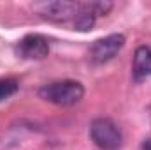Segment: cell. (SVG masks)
<instances>
[{"label": "cell", "instance_id": "cell-1", "mask_svg": "<svg viewBox=\"0 0 151 150\" xmlns=\"http://www.w3.org/2000/svg\"><path fill=\"white\" fill-rule=\"evenodd\" d=\"M84 95V87L74 81V79H63V81H55L49 85H44L39 88V97L58 104V106H72L77 104Z\"/></svg>", "mask_w": 151, "mask_h": 150}, {"label": "cell", "instance_id": "cell-2", "mask_svg": "<svg viewBox=\"0 0 151 150\" xmlns=\"http://www.w3.org/2000/svg\"><path fill=\"white\" fill-rule=\"evenodd\" d=\"M90 136L100 150H119L123 145V134L111 118H95L90 125Z\"/></svg>", "mask_w": 151, "mask_h": 150}, {"label": "cell", "instance_id": "cell-3", "mask_svg": "<svg viewBox=\"0 0 151 150\" xmlns=\"http://www.w3.org/2000/svg\"><path fill=\"white\" fill-rule=\"evenodd\" d=\"M39 14L49 21L55 23H65L69 20H76L81 4L77 2H69V0H55V2H44L35 5Z\"/></svg>", "mask_w": 151, "mask_h": 150}, {"label": "cell", "instance_id": "cell-4", "mask_svg": "<svg viewBox=\"0 0 151 150\" xmlns=\"http://www.w3.org/2000/svg\"><path fill=\"white\" fill-rule=\"evenodd\" d=\"M123 46H125V37L121 34H111L107 37H102L93 42V46L90 48V57L97 64H106L113 60L121 51Z\"/></svg>", "mask_w": 151, "mask_h": 150}, {"label": "cell", "instance_id": "cell-5", "mask_svg": "<svg viewBox=\"0 0 151 150\" xmlns=\"http://www.w3.org/2000/svg\"><path fill=\"white\" fill-rule=\"evenodd\" d=\"M18 55L28 60H40L49 53V42L40 34H28L18 42Z\"/></svg>", "mask_w": 151, "mask_h": 150}, {"label": "cell", "instance_id": "cell-6", "mask_svg": "<svg viewBox=\"0 0 151 150\" xmlns=\"http://www.w3.org/2000/svg\"><path fill=\"white\" fill-rule=\"evenodd\" d=\"M132 74L135 81H142L151 76V48L148 46H139L134 55V64H132Z\"/></svg>", "mask_w": 151, "mask_h": 150}, {"label": "cell", "instance_id": "cell-7", "mask_svg": "<svg viewBox=\"0 0 151 150\" xmlns=\"http://www.w3.org/2000/svg\"><path fill=\"white\" fill-rule=\"evenodd\" d=\"M95 18H97V14L93 12L91 5L90 4H81V9H79V12H77V16L74 20L76 30H81V32L91 30V27L95 25Z\"/></svg>", "mask_w": 151, "mask_h": 150}, {"label": "cell", "instance_id": "cell-8", "mask_svg": "<svg viewBox=\"0 0 151 150\" xmlns=\"http://www.w3.org/2000/svg\"><path fill=\"white\" fill-rule=\"evenodd\" d=\"M18 81L12 79V78H5V79H0V101L11 97L12 94H16L18 90Z\"/></svg>", "mask_w": 151, "mask_h": 150}, {"label": "cell", "instance_id": "cell-9", "mask_svg": "<svg viewBox=\"0 0 151 150\" xmlns=\"http://www.w3.org/2000/svg\"><path fill=\"white\" fill-rule=\"evenodd\" d=\"M142 150H151V138L144 140V143H142Z\"/></svg>", "mask_w": 151, "mask_h": 150}]
</instances>
